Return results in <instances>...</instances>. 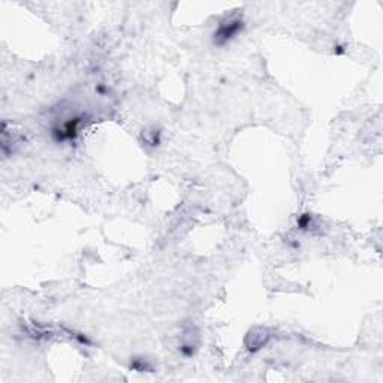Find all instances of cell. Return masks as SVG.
Wrapping results in <instances>:
<instances>
[{"mask_svg": "<svg viewBox=\"0 0 383 383\" xmlns=\"http://www.w3.org/2000/svg\"><path fill=\"white\" fill-rule=\"evenodd\" d=\"M244 21L239 15L229 17V19L224 20L219 28L216 29L215 35H213V39H215L216 46H225L230 39H234L237 35L243 30Z\"/></svg>", "mask_w": 383, "mask_h": 383, "instance_id": "1", "label": "cell"}]
</instances>
